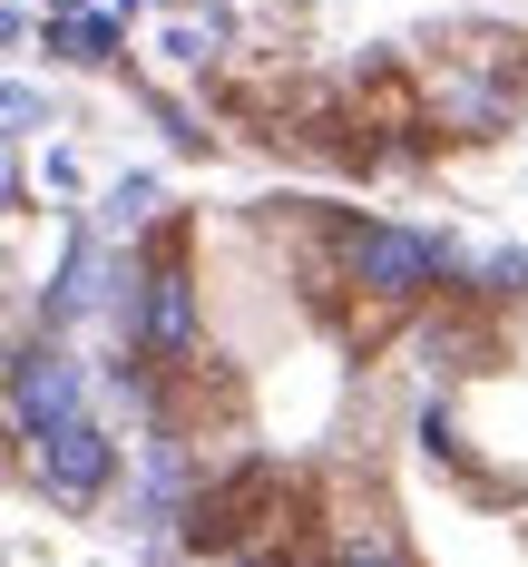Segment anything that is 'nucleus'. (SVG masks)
Instances as JSON below:
<instances>
[{
	"instance_id": "1",
	"label": "nucleus",
	"mask_w": 528,
	"mask_h": 567,
	"mask_svg": "<svg viewBox=\"0 0 528 567\" xmlns=\"http://www.w3.org/2000/svg\"><path fill=\"white\" fill-rule=\"evenodd\" d=\"M343 265H352V293L372 313H352V342H382L392 313L431 303L441 275H451V235H421V226H382V216H343Z\"/></svg>"
},
{
	"instance_id": "2",
	"label": "nucleus",
	"mask_w": 528,
	"mask_h": 567,
	"mask_svg": "<svg viewBox=\"0 0 528 567\" xmlns=\"http://www.w3.org/2000/svg\"><path fill=\"white\" fill-rule=\"evenodd\" d=\"M186 548H196V558H255V528H265V518H284V470H275V460H235L226 480H196V489H186Z\"/></svg>"
},
{
	"instance_id": "3",
	"label": "nucleus",
	"mask_w": 528,
	"mask_h": 567,
	"mask_svg": "<svg viewBox=\"0 0 528 567\" xmlns=\"http://www.w3.org/2000/svg\"><path fill=\"white\" fill-rule=\"evenodd\" d=\"M30 470H40V489H50V509L79 518V509H99V499H108V480H117V441L89 421V411H79V421H59L50 441L30 451Z\"/></svg>"
},
{
	"instance_id": "4",
	"label": "nucleus",
	"mask_w": 528,
	"mask_h": 567,
	"mask_svg": "<svg viewBox=\"0 0 528 567\" xmlns=\"http://www.w3.org/2000/svg\"><path fill=\"white\" fill-rule=\"evenodd\" d=\"M59 421H79V362L59 342L20 333V352H10V431H20V451H40Z\"/></svg>"
},
{
	"instance_id": "5",
	"label": "nucleus",
	"mask_w": 528,
	"mask_h": 567,
	"mask_svg": "<svg viewBox=\"0 0 528 567\" xmlns=\"http://www.w3.org/2000/svg\"><path fill=\"white\" fill-rule=\"evenodd\" d=\"M147 275V342L137 352H157V362H196V275H186V235H157V255L137 265Z\"/></svg>"
},
{
	"instance_id": "6",
	"label": "nucleus",
	"mask_w": 528,
	"mask_h": 567,
	"mask_svg": "<svg viewBox=\"0 0 528 567\" xmlns=\"http://www.w3.org/2000/svg\"><path fill=\"white\" fill-rule=\"evenodd\" d=\"M421 89H431V127H451V137H499V127L519 117V99H528L499 69H469V59H441Z\"/></svg>"
},
{
	"instance_id": "7",
	"label": "nucleus",
	"mask_w": 528,
	"mask_h": 567,
	"mask_svg": "<svg viewBox=\"0 0 528 567\" xmlns=\"http://www.w3.org/2000/svg\"><path fill=\"white\" fill-rule=\"evenodd\" d=\"M117 40H127V10H69V20H50V59H69V69H108Z\"/></svg>"
},
{
	"instance_id": "8",
	"label": "nucleus",
	"mask_w": 528,
	"mask_h": 567,
	"mask_svg": "<svg viewBox=\"0 0 528 567\" xmlns=\"http://www.w3.org/2000/svg\"><path fill=\"white\" fill-rule=\"evenodd\" d=\"M421 352H431V372H479L469 352H489V333H479V313H431V333H421Z\"/></svg>"
},
{
	"instance_id": "9",
	"label": "nucleus",
	"mask_w": 528,
	"mask_h": 567,
	"mask_svg": "<svg viewBox=\"0 0 528 567\" xmlns=\"http://www.w3.org/2000/svg\"><path fill=\"white\" fill-rule=\"evenodd\" d=\"M157 196H167L157 176H117L108 196H99V235H127V226H147V216H157Z\"/></svg>"
},
{
	"instance_id": "10",
	"label": "nucleus",
	"mask_w": 528,
	"mask_h": 567,
	"mask_svg": "<svg viewBox=\"0 0 528 567\" xmlns=\"http://www.w3.org/2000/svg\"><path fill=\"white\" fill-rule=\"evenodd\" d=\"M0 117H10V137H40V127H50V99H40L30 79H10V99H0Z\"/></svg>"
},
{
	"instance_id": "11",
	"label": "nucleus",
	"mask_w": 528,
	"mask_h": 567,
	"mask_svg": "<svg viewBox=\"0 0 528 567\" xmlns=\"http://www.w3.org/2000/svg\"><path fill=\"white\" fill-rule=\"evenodd\" d=\"M157 50H167L176 69H206V59H216V30H196V20H176L167 40H157Z\"/></svg>"
},
{
	"instance_id": "12",
	"label": "nucleus",
	"mask_w": 528,
	"mask_h": 567,
	"mask_svg": "<svg viewBox=\"0 0 528 567\" xmlns=\"http://www.w3.org/2000/svg\"><path fill=\"white\" fill-rule=\"evenodd\" d=\"M489 293H528V245H509V255H489Z\"/></svg>"
},
{
	"instance_id": "13",
	"label": "nucleus",
	"mask_w": 528,
	"mask_h": 567,
	"mask_svg": "<svg viewBox=\"0 0 528 567\" xmlns=\"http://www.w3.org/2000/svg\"><path fill=\"white\" fill-rule=\"evenodd\" d=\"M343 567H402V558H392V538H362V548H352Z\"/></svg>"
},
{
	"instance_id": "14",
	"label": "nucleus",
	"mask_w": 528,
	"mask_h": 567,
	"mask_svg": "<svg viewBox=\"0 0 528 567\" xmlns=\"http://www.w3.org/2000/svg\"><path fill=\"white\" fill-rule=\"evenodd\" d=\"M226 567H293V558H275V548H255V558H226Z\"/></svg>"
},
{
	"instance_id": "15",
	"label": "nucleus",
	"mask_w": 528,
	"mask_h": 567,
	"mask_svg": "<svg viewBox=\"0 0 528 567\" xmlns=\"http://www.w3.org/2000/svg\"><path fill=\"white\" fill-rule=\"evenodd\" d=\"M69 10H89V0H50V20H69Z\"/></svg>"
},
{
	"instance_id": "16",
	"label": "nucleus",
	"mask_w": 528,
	"mask_h": 567,
	"mask_svg": "<svg viewBox=\"0 0 528 567\" xmlns=\"http://www.w3.org/2000/svg\"><path fill=\"white\" fill-rule=\"evenodd\" d=\"M108 10H127V20H137V10H147V0H108Z\"/></svg>"
}]
</instances>
